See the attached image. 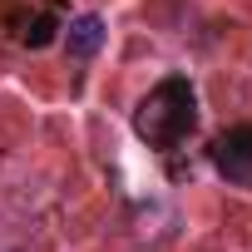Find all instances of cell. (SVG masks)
<instances>
[{"label":"cell","instance_id":"obj_1","mask_svg":"<svg viewBox=\"0 0 252 252\" xmlns=\"http://www.w3.org/2000/svg\"><path fill=\"white\" fill-rule=\"evenodd\" d=\"M193 129H198V89L183 74L158 79L134 109V134L149 149H178Z\"/></svg>","mask_w":252,"mask_h":252},{"label":"cell","instance_id":"obj_2","mask_svg":"<svg viewBox=\"0 0 252 252\" xmlns=\"http://www.w3.org/2000/svg\"><path fill=\"white\" fill-rule=\"evenodd\" d=\"M208 163L218 168L222 183L252 193V124H232L208 144Z\"/></svg>","mask_w":252,"mask_h":252},{"label":"cell","instance_id":"obj_3","mask_svg":"<svg viewBox=\"0 0 252 252\" xmlns=\"http://www.w3.org/2000/svg\"><path fill=\"white\" fill-rule=\"evenodd\" d=\"M99 45H104V20H99V15H74V20L64 25V50H69V60H94Z\"/></svg>","mask_w":252,"mask_h":252},{"label":"cell","instance_id":"obj_4","mask_svg":"<svg viewBox=\"0 0 252 252\" xmlns=\"http://www.w3.org/2000/svg\"><path fill=\"white\" fill-rule=\"evenodd\" d=\"M50 35H55V20H50V15H40V20L25 30V45H35V50H40V45H50Z\"/></svg>","mask_w":252,"mask_h":252},{"label":"cell","instance_id":"obj_5","mask_svg":"<svg viewBox=\"0 0 252 252\" xmlns=\"http://www.w3.org/2000/svg\"><path fill=\"white\" fill-rule=\"evenodd\" d=\"M0 252H10V247H0Z\"/></svg>","mask_w":252,"mask_h":252}]
</instances>
